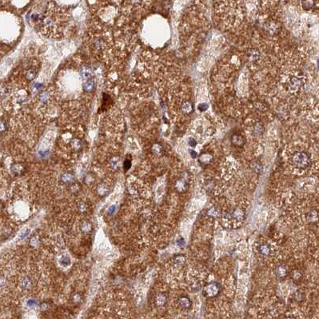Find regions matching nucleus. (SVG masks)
Here are the masks:
<instances>
[{
    "label": "nucleus",
    "mask_w": 319,
    "mask_h": 319,
    "mask_svg": "<svg viewBox=\"0 0 319 319\" xmlns=\"http://www.w3.org/2000/svg\"><path fill=\"white\" fill-rule=\"evenodd\" d=\"M291 164L297 169L305 170L310 165V157L306 151H296L290 157Z\"/></svg>",
    "instance_id": "nucleus-1"
},
{
    "label": "nucleus",
    "mask_w": 319,
    "mask_h": 319,
    "mask_svg": "<svg viewBox=\"0 0 319 319\" xmlns=\"http://www.w3.org/2000/svg\"><path fill=\"white\" fill-rule=\"evenodd\" d=\"M285 87L292 93H297L301 91L304 84V81L301 76L297 75H289L285 82Z\"/></svg>",
    "instance_id": "nucleus-2"
},
{
    "label": "nucleus",
    "mask_w": 319,
    "mask_h": 319,
    "mask_svg": "<svg viewBox=\"0 0 319 319\" xmlns=\"http://www.w3.org/2000/svg\"><path fill=\"white\" fill-rule=\"evenodd\" d=\"M222 290V286L221 285L216 282H210L209 284H207L203 289L204 296L207 297H214L218 296V294Z\"/></svg>",
    "instance_id": "nucleus-3"
},
{
    "label": "nucleus",
    "mask_w": 319,
    "mask_h": 319,
    "mask_svg": "<svg viewBox=\"0 0 319 319\" xmlns=\"http://www.w3.org/2000/svg\"><path fill=\"white\" fill-rule=\"evenodd\" d=\"M225 221L229 220L230 222L235 223H241L244 220V212L240 208H235L230 212L226 213L225 216Z\"/></svg>",
    "instance_id": "nucleus-4"
},
{
    "label": "nucleus",
    "mask_w": 319,
    "mask_h": 319,
    "mask_svg": "<svg viewBox=\"0 0 319 319\" xmlns=\"http://www.w3.org/2000/svg\"><path fill=\"white\" fill-rule=\"evenodd\" d=\"M258 252L259 253L260 255L263 257H268L271 253V249L269 245L266 243H262L258 246Z\"/></svg>",
    "instance_id": "nucleus-5"
},
{
    "label": "nucleus",
    "mask_w": 319,
    "mask_h": 319,
    "mask_svg": "<svg viewBox=\"0 0 319 319\" xmlns=\"http://www.w3.org/2000/svg\"><path fill=\"white\" fill-rule=\"evenodd\" d=\"M276 276L279 279H285L288 274V269L285 265H280L275 269Z\"/></svg>",
    "instance_id": "nucleus-6"
},
{
    "label": "nucleus",
    "mask_w": 319,
    "mask_h": 319,
    "mask_svg": "<svg viewBox=\"0 0 319 319\" xmlns=\"http://www.w3.org/2000/svg\"><path fill=\"white\" fill-rule=\"evenodd\" d=\"M199 163L202 165H208L213 161V156L209 153H202L199 156Z\"/></svg>",
    "instance_id": "nucleus-7"
},
{
    "label": "nucleus",
    "mask_w": 319,
    "mask_h": 319,
    "mask_svg": "<svg viewBox=\"0 0 319 319\" xmlns=\"http://www.w3.org/2000/svg\"><path fill=\"white\" fill-rule=\"evenodd\" d=\"M179 304L182 308L184 309H189L191 307V301L188 297H181L179 298Z\"/></svg>",
    "instance_id": "nucleus-8"
},
{
    "label": "nucleus",
    "mask_w": 319,
    "mask_h": 319,
    "mask_svg": "<svg viewBox=\"0 0 319 319\" xmlns=\"http://www.w3.org/2000/svg\"><path fill=\"white\" fill-rule=\"evenodd\" d=\"M231 142L234 145L238 146V147H242L244 144V139L239 135H233L231 138Z\"/></svg>",
    "instance_id": "nucleus-9"
},
{
    "label": "nucleus",
    "mask_w": 319,
    "mask_h": 319,
    "mask_svg": "<svg viewBox=\"0 0 319 319\" xmlns=\"http://www.w3.org/2000/svg\"><path fill=\"white\" fill-rule=\"evenodd\" d=\"M318 214L316 210H311L307 214V220H308V222H315L318 220Z\"/></svg>",
    "instance_id": "nucleus-10"
},
{
    "label": "nucleus",
    "mask_w": 319,
    "mask_h": 319,
    "mask_svg": "<svg viewBox=\"0 0 319 319\" xmlns=\"http://www.w3.org/2000/svg\"><path fill=\"white\" fill-rule=\"evenodd\" d=\"M207 214L208 215H210V217H213V218H217L218 216L220 215L221 214V210H220V208L218 207H213L210 208V210L207 211Z\"/></svg>",
    "instance_id": "nucleus-11"
},
{
    "label": "nucleus",
    "mask_w": 319,
    "mask_h": 319,
    "mask_svg": "<svg viewBox=\"0 0 319 319\" xmlns=\"http://www.w3.org/2000/svg\"><path fill=\"white\" fill-rule=\"evenodd\" d=\"M187 181L186 180L181 179V180L178 181V183L177 184V187H178L179 191H185L187 189Z\"/></svg>",
    "instance_id": "nucleus-12"
},
{
    "label": "nucleus",
    "mask_w": 319,
    "mask_h": 319,
    "mask_svg": "<svg viewBox=\"0 0 319 319\" xmlns=\"http://www.w3.org/2000/svg\"><path fill=\"white\" fill-rule=\"evenodd\" d=\"M302 277V272L299 271V270H294L291 274V278H292V279L294 280V282L300 281Z\"/></svg>",
    "instance_id": "nucleus-13"
},
{
    "label": "nucleus",
    "mask_w": 319,
    "mask_h": 319,
    "mask_svg": "<svg viewBox=\"0 0 319 319\" xmlns=\"http://www.w3.org/2000/svg\"><path fill=\"white\" fill-rule=\"evenodd\" d=\"M252 167H253V169L257 173H258V174H261L262 171V165H261L259 163H258V162L253 163V164H252Z\"/></svg>",
    "instance_id": "nucleus-14"
},
{
    "label": "nucleus",
    "mask_w": 319,
    "mask_h": 319,
    "mask_svg": "<svg viewBox=\"0 0 319 319\" xmlns=\"http://www.w3.org/2000/svg\"><path fill=\"white\" fill-rule=\"evenodd\" d=\"M295 296H296V299H297V301H298V302H301V301L303 299L304 294H302V293L300 292V293H297Z\"/></svg>",
    "instance_id": "nucleus-15"
},
{
    "label": "nucleus",
    "mask_w": 319,
    "mask_h": 319,
    "mask_svg": "<svg viewBox=\"0 0 319 319\" xmlns=\"http://www.w3.org/2000/svg\"><path fill=\"white\" fill-rule=\"evenodd\" d=\"M189 143H190V145H191V147H195V146H196V141H195L194 139H192V138L190 140Z\"/></svg>",
    "instance_id": "nucleus-16"
},
{
    "label": "nucleus",
    "mask_w": 319,
    "mask_h": 319,
    "mask_svg": "<svg viewBox=\"0 0 319 319\" xmlns=\"http://www.w3.org/2000/svg\"><path fill=\"white\" fill-rule=\"evenodd\" d=\"M191 156H192V158H196L197 157V154H196V152H194V151H191Z\"/></svg>",
    "instance_id": "nucleus-17"
},
{
    "label": "nucleus",
    "mask_w": 319,
    "mask_h": 319,
    "mask_svg": "<svg viewBox=\"0 0 319 319\" xmlns=\"http://www.w3.org/2000/svg\"><path fill=\"white\" fill-rule=\"evenodd\" d=\"M318 149H319V146H318Z\"/></svg>",
    "instance_id": "nucleus-18"
}]
</instances>
